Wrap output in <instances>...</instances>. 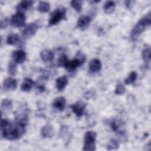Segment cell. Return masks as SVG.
I'll list each match as a JSON object with an SVG mask.
<instances>
[{
  "label": "cell",
  "mask_w": 151,
  "mask_h": 151,
  "mask_svg": "<svg viewBox=\"0 0 151 151\" xmlns=\"http://www.w3.org/2000/svg\"><path fill=\"white\" fill-rule=\"evenodd\" d=\"M96 133L93 131H88L86 133L84 138L83 150L86 151H93L96 149L95 142Z\"/></svg>",
  "instance_id": "cell-3"
},
{
  "label": "cell",
  "mask_w": 151,
  "mask_h": 151,
  "mask_svg": "<svg viewBox=\"0 0 151 151\" xmlns=\"http://www.w3.org/2000/svg\"><path fill=\"white\" fill-rule=\"evenodd\" d=\"M126 91V88L124 86V85L122 83H119L116 87V89H115V94H118V95H121V94H123Z\"/></svg>",
  "instance_id": "cell-30"
},
{
  "label": "cell",
  "mask_w": 151,
  "mask_h": 151,
  "mask_svg": "<svg viewBox=\"0 0 151 151\" xmlns=\"http://www.w3.org/2000/svg\"><path fill=\"white\" fill-rule=\"evenodd\" d=\"M25 22V16L21 12H17L13 15L10 19L11 24L15 27H21Z\"/></svg>",
  "instance_id": "cell-5"
},
{
  "label": "cell",
  "mask_w": 151,
  "mask_h": 151,
  "mask_svg": "<svg viewBox=\"0 0 151 151\" xmlns=\"http://www.w3.org/2000/svg\"><path fill=\"white\" fill-rule=\"evenodd\" d=\"M40 56L41 60L44 62H50L54 58V53L48 50H44L41 52Z\"/></svg>",
  "instance_id": "cell-15"
},
{
  "label": "cell",
  "mask_w": 151,
  "mask_h": 151,
  "mask_svg": "<svg viewBox=\"0 0 151 151\" xmlns=\"http://www.w3.org/2000/svg\"><path fill=\"white\" fill-rule=\"evenodd\" d=\"M68 83V78L66 76H61L56 80V87L58 91L63 90Z\"/></svg>",
  "instance_id": "cell-17"
},
{
  "label": "cell",
  "mask_w": 151,
  "mask_h": 151,
  "mask_svg": "<svg viewBox=\"0 0 151 151\" xmlns=\"http://www.w3.org/2000/svg\"><path fill=\"white\" fill-rule=\"evenodd\" d=\"M150 24V13L149 12L147 15L141 18L133 28L130 37L132 40H136L140 34L145 30V29L149 27Z\"/></svg>",
  "instance_id": "cell-2"
},
{
  "label": "cell",
  "mask_w": 151,
  "mask_h": 151,
  "mask_svg": "<svg viewBox=\"0 0 151 151\" xmlns=\"http://www.w3.org/2000/svg\"><path fill=\"white\" fill-rule=\"evenodd\" d=\"M123 123L119 120H114L111 122V127L112 130L117 133H120L122 132V127Z\"/></svg>",
  "instance_id": "cell-23"
},
{
  "label": "cell",
  "mask_w": 151,
  "mask_h": 151,
  "mask_svg": "<svg viewBox=\"0 0 151 151\" xmlns=\"http://www.w3.org/2000/svg\"><path fill=\"white\" fill-rule=\"evenodd\" d=\"M142 58L146 68L150 66V48L149 46L146 47L142 51Z\"/></svg>",
  "instance_id": "cell-14"
},
{
  "label": "cell",
  "mask_w": 151,
  "mask_h": 151,
  "mask_svg": "<svg viewBox=\"0 0 151 151\" xmlns=\"http://www.w3.org/2000/svg\"><path fill=\"white\" fill-rule=\"evenodd\" d=\"M91 22V18L89 16L83 15L79 18L77 21V27L81 29H86Z\"/></svg>",
  "instance_id": "cell-10"
},
{
  "label": "cell",
  "mask_w": 151,
  "mask_h": 151,
  "mask_svg": "<svg viewBox=\"0 0 151 151\" xmlns=\"http://www.w3.org/2000/svg\"><path fill=\"white\" fill-rule=\"evenodd\" d=\"M33 2L31 1H21L17 6V9L18 12L25 11L28 10L32 5Z\"/></svg>",
  "instance_id": "cell-18"
},
{
  "label": "cell",
  "mask_w": 151,
  "mask_h": 151,
  "mask_svg": "<svg viewBox=\"0 0 151 151\" xmlns=\"http://www.w3.org/2000/svg\"><path fill=\"white\" fill-rule=\"evenodd\" d=\"M85 61V58L84 56H81L80 57L76 58L71 61H68L65 68L69 71H73L76 70L77 67L80 66L83 64Z\"/></svg>",
  "instance_id": "cell-6"
},
{
  "label": "cell",
  "mask_w": 151,
  "mask_h": 151,
  "mask_svg": "<svg viewBox=\"0 0 151 151\" xmlns=\"http://www.w3.org/2000/svg\"><path fill=\"white\" fill-rule=\"evenodd\" d=\"M65 15V9L63 8L56 9L50 15L48 23L50 25H53L59 22Z\"/></svg>",
  "instance_id": "cell-4"
},
{
  "label": "cell",
  "mask_w": 151,
  "mask_h": 151,
  "mask_svg": "<svg viewBox=\"0 0 151 151\" xmlns=\"http://www.w3.org/2000/svg\"><path fill=\"white\" fill-rule=\"evenodd\" d=\"M2 109L4 110H8L12 107V101L8 99H4L1 101V104Z\"/></svg>",
  "instance_id": "cell-27"
},
{
  "label": "cell",
  "mask_w": 151,
  "mask_h": 151,
  "mask_svg": "<svg viewBox=\"0 0 151 151\" xmlns=\"http://www.w3.org/2000/svg\"><path fill=\"white\" fill-rule=\"evenodd\" d=\"M54 134V130L51 125L44 126L41 130V135L43 137H51Z\"/></svg>",
  "instance_id": "cell-16"
},
{
  "label": "cell",
  "mask_w": 151,
  "mask_h": 151,
  "mask_svg": "<svg viewBox=\"0 0 151 151\" xmlns=\"http://www.w3.org/2000/svg\"><path fill=\"white\" fill-rule=\"evenodd\" d=\"M34 85V82L29 78H25L21 85V89L24 91H29Z\"/></svg>",
  "instance_id": "cell-19"
},
{
  "label": "cell",
  "mask_w": 151,
  "mask_h": 151,
  "mask_svg": "<svg viewBox=\"0 0 151 151\" xmlns=\"http://www.w3.org/2000/svg\"><path fill=\"white\" fill-rule=\"evenodd\" d=\"M27 124V118L22 116L17 118L14 125L6 119H2L1 122V131L3 137L8 140H15L21 137L24 132Z\"/></svg>",
  "instance_id": "cell-1"
},
{
  "label": "cell",
  "mask_w": 151,
  "mask_h": 151,
  "mask_svg": "<svg viewBox=\"0 0 151 151\" xmlns=\"http://www.w3.org/2000/svg\"><path fill=\"white\" fill-rule=\"evenodd\" d=\"M12 57L15 63L22 64L26 60V53L23 50H15L12 52Z\"/></svg>",
  "instance_id": "cell-9"
},
{
  "label": "cell",
  "mask_w": 151,
  "mask_h": 151,
  "mask_svg": "<svg viewBox=\"0 0 151 151\" xmlns=\"http://www.w3.org/2000/svg\"><path fill=\"white\" fill-rule=\"evenodd\" d=\"M68 61V60L67 55L65 54H63L58 58L57 64L59 67H65V65H66Z\"/></svg>",
  "instance_id": "cell-29"
},
{
  "label": "cell",
  "mask_w": 151,
  "mask_h": 151,
  "mask_svg": "<svg viewBox=\"0 0 151 151\" xmlns=\"http://www.w3.org/2000/svg\"><path fill=\"white\" fill-rule=\"evenodd\" d=\"M4 87L6 90H15L17 86V82L15 79L8 77L4 80L3 83Z\"/></svg>",
  "instance_id": "cell-13"
},
{
  "label": "cell",
  "mask_w": 151,
  "mask_h": 151,
  "mask_svg": "<svg viewBox=\"0 0 151 151\" xmlns=\"http://www.w3.org/2000/svg\"><path fill=\"white\" fill-rule=\"evenodd\" d=\"M137 73L135 71H132L130 73L129 76L124 80L126 84H130L134 83L137 78Z\"/></svg>",
  "instance_id": "cell-24"
},
{
  "label": "cell",
  "mask_w": 151,
  "mask_h": 151,
  "mask_svg": "<svg viewBox=\"0 0 151 151\" xmlns=\"http://www.w3.org/2000/svg\"><path fill=\"white\" fill-rule=\"evenodd\" d=\"M119 144L118 142L115 139H111L109 141L107 145V150H116L119 147Z\"/></svg>",
  "instance_id": "cell-28"
},
{
  "label": "cell",
  "mask_w": 151,
  "mask_h": 151,
  "mask_svg": "<svg viewBox=\"0 0 151 151\" xmlns=\"http://www.w3.org/2000/svg\"><path fill=\"white\" fill-rule=\"evenodd\" d=\"M115 6H116L115 3L113 1H107L104 4L103 6V8L106 14H110L114 11L115 9Z\"/></svg>",
  "instance_id": "cell-22"
},
{
  "label": "cell",
  "mask_w": 151,
  "mask_h": 151,
  "mask_svg": "<svg viewBox=\"0 0 151 151\" xmlns=\"http://www.w3.org/2000/svg\"><path fill=\"white\" fill-rule=\"evenodd\" d=\"M20 42V39L19 36L15 34H9L6 40V42L9 45H17Z\"/></svg>",
  "instance_id": "cell-20"
},
{
  "label": "cell",
  "mask_w": 151,
  "mask_h": 151,
  "mask_svg": "<svg viewBox=\"0 0 151 151\" xmlns=\"http://www.w3.org/2000/svg\"><path fill=\"white\" fill-rule=\"evenodd\" d=\"M134 1H126V5L127 8H130L132 6V5H133V3Z\"/></svg>",
  "instance_id": "cell-31"
},
{
  "label": "cell",
  "mask_w": 151,
  "mask_h": 151,
  "mask_svg": "<svg viewBox=\"0 0 151 151\" xmlns=\"http://www.w3.org/2000/svg\"><path fill=\"white\" fill-rule=\"evenodd\" d=\"M101 68V63L97 58L91 60L88 65L89 71L91 73H96L100 70Z\"/></svg>",
  "instance_id": "cell-11"
},
{
  "label": "cell",
  "mask_w": 151,
  "mask_h": 151,
  "mask_svg": "<svg viewBox=\"0 0 151 151\" xmlns=\"http://www.w3.org/2000/svg\"><path fill=\"white\" fill-rule=\"evenodd\" d=\"M70 4L71 6L77 12H80L81 11L82 8V4H83V1H77V0H74L71 1L70 2Z\"/></svg>",
  "instance_id": "cell-25"
},
{
  "label": "cell",
  "mask_w": 151,
  "mask_h": 151,
  "mask_svg": "<svg viewBox=\"0 0 151 151\" xmlns=\"http://www.w3.org/2000/svg\"><path fill=\"white\" fill-rule=\"evenodd\" d=\"M50 9V5L48 2L40 1L38 5L37 9L41 13H45L49 11Z\"/></svg>",
  "instance_id": "cell-21"
},
{
  "label": "cell",
  "mask_w": 151,
  "mask_h": 151,
  "mask_svg": "<svg viewBox=\"0 0 151 151\" xmlns=\"http://www.w3.org/2000/svg\"><path fill=\"white\" fill-rule=\"evenodd\" d=\"M38 29V26L35 23H31L28 25L22 31V36L25 38H31L32 37Z\"/></svg>",
  "instance_id": "cell-8"
},
{
  "label": "cell",
  "mask_w": 151,
  "mask_h": 151,
  "mask_svg": "<svg viewBox=\"0 0 151 151\" xmlns=\"http://www.w3.org/2000/svg\"><path fill=\"white\" fill-rule=\"evenodd\" d=\"M86 104L82 101H78L71 106L73 111L75 113L77 117H81L83 114Z\"/></svg>",
  "instance_id": "cell-7"
},
{
  "label": "cell",
  "mask_w": 151,
  "mask_h": 151,
  "mask_svg": "<svg viewBox=\"0 0 151 151\" xmlns=\"http://www.w3.org/2000/svg\"><path fill=\"white\" fill-rule=\"evenodd\" d=\"M16 63L14 61H11L8 65V72L11 76H15L17 72V67Z\"/></svg>",
  "instance_id": "cell-26"
},
{
  "label": "cell",
  "mask_w": 151,
  "mask_h": 151,
  "mask_svg": "<svg viewBox=\"0 0 151 151\" xmlns=\"http://www.w3.org/2000/svg\"><path fill=\"white\" fill-rule=\"evenodd\" d=\"M65 99L64 97H58L56 98L52 103L53 107L59 111H63L65 106Z\"/></svg>",
  "instance_id": "cell-12"
}]
</instances>
